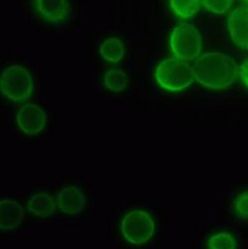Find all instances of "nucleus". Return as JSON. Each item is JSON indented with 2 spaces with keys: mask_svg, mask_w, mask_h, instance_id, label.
Instances as JSON below:
<instances>
[{
  "mask_svg": "<svg viewBox=\"0 0 248 249\" xmlns=\"http://www.w3.org/2000/svg\"><path fill=\"white\" fill-rule=\"evenodd\" d=\"M192 68L196 81L211 89L228 88L237 75L235 60L218 52L204 54L197 60Z\"/></svg>",
  "mask_w": 248,
  "mask_h": 249,
  "instance_id": "obj_1",
  "label": "nucleus"
},
{
  "mask_svg": "<svg viewBox=\"0 0 248 249\" xmlns=\"http://www.w3.org/2000/svg\"><path fill=\"white\" fill-rule=\"evenodd\" d=\"M155 77L162 88L172 91L183 90L191 85L195 80L193 68L189 63L175 58L161 62Z\"/></svg>",
  "mask_w": 248,
  "mask_h": 249,
  "instance_id": "obj_2",
  "label": "nucleus"
},
{
  "mask_svg": "<svg viewBox=\"0 0 248 249\" xmlns=\"http://www.w3.org/2000/svg\"><path fill=\"white\" fill-rule=\"evenodd\" d=\"M34 88L29 71L20 65H12L1 75V91L13 102L28 99Z\"/></svg>",
  "mask_w": 248,
  "mask_h": 249,
  "instance_id": "obj_3",
  "label": "nucleus"
},
{
  "mask_svg": "<svg viewBox=\"0 0 248 249\" xmlns=\"http://www.w3.org/2000/svg\"><path fill=\"white\" fill-rule=\"evenodd\" d=\"M172 50L180 59L192 60L199 56L203 49V39L196 27L183 23L174 29L170 39Z\"/></svg>",
  "mask_w": 248,
  "mask_h": 249,
  "instance_id": "obj_4",
  "label": "nucleus"
},
{
  "mask_svg": "<svg viewBox=\"0 0 248 249\" xmlns=\"http://www.w3.org/2000/svg\"><path fill=\"white\" fill-rule=\"evenodd\" d=\"M121 229L126 240L134 245H141L153 237L155 223L148 213L135 210L126 214Z\"/></svg>",
  "mask_w": 248,
  "mask_h": 249,
  "instance_id": "obj_5",
  "label": "nucleus"
},
{
  "mask_svg": "<svg viewBox=\"0 0 248 249\" xmlns=\"http://www.w3.org/2000/svg\"><path fill=\"white\" fill-rule=\"evenodd\" d=\"M45 112L42 108L33 103L23 105L18 110L16 122L20 130L26 136H35L45 128Z\"/></svg>",
  "mask_w": 248,
  "mask_h": 249,
  "instance_id": "obj_6",
  "label": "nucleus"
},
{
  "mask_svg": "<svg viewBox=\"0 0 248 249\" xmlns=\"http://www.w3.org/2000/svg\"><path fill=\"white\" fill-rule=\"evenodd\" d=\"M87 204L83 189L76 184L63 187L57 195V206L63 214L75 216L82 213Z\"/></svg>",
  "mask_w": 248,
  "mask_h": 249,
  "instance_id": "obj_7",
  "label": "nucleus"
},
{
  "mask_svg": "<svg viewBox=\"0 0 248 249\" xmlns=\"http://www.w3.org/2000/svg\"><path fill=\"white\" fill-rule=\"evenodd\" d=\"M228 27L234 43L248 48V7L234 9L229 16Z\"/></svg>",
  "mask_w": 248,
  "mask_h": 249,
  "instance_id": "obj_8",
  "label": "nucleus"
},
{
  "mask_svg": "<svg viewBox=\"0 0 248 249\" xmlns=\"http://www.w3.org/2000/svg\"><path fill=\"white\" fill-rule=\"evenodd\" d=\"M25 213L18 202L9 198L0 203V226L3 231H12L22 224Z\"/></svg>",
  "mask_w": 248,
  "mask_h": 249,
  "instance_id": "obj_9",
  "label": "nucleus"
},
{
  "mask_svg": "<svg viewBox=\"0 0 248 249\" xmlns=\"http://www.w3.org/2000/svg\"><path fill=\"white\" fill-rule=\"evenodd\" d=\"M56 201L48 193L35 194L27 202V210L38 218H49L55 213Z\"/></svg>",
  "mask_w": 248,
  "mask_h": 249,
  "instance_id": "obj_10",
  "label": "nucleus"
},
{
  "mask_svg": "<svg viewBox=\"0 0 248 249\" xmlns=\"http://www.w3.org/2000/svg\"><path fill=\"white\" fill-rule=\"evenodd\" d=\"M37 6L40 14L53 22L64 18L68 12L66 0H37Z\"/></svg>",
  "mask_w": 248,
  "mask_h": 249,
  "instance_id": "obj_11",
  "label": "nucleus"
},
{
  "mask_svg": "<svg viewBox=\"0 0 248 249\" xmlns=\"http://www.w3.org/2000/svg\"><path fill=\"white\" fill-rule=\"evenodd\" d=\"M124 47L117 37H109L106 39L100 47L101 56L108 62L116 63L124 57Z\"/></svg>",
  "mask_w": 248,
  "mask_h": 249,
  "instance_id": "obj_12",
  "label": "nucleus"
},
{
  "mask_svg": "<svg viewBox=\"0 0 248 249\" xmlns=\"http://www.w3.org/2000/svg\"><path fill=\"white\" fill-rule=\"evenodd\" d=\"M128 77L123 71L119 69H110L104 76V84L109 90L119 92L125 89L128 85Z\"/></svg>",
  "mask_w": 248,
  "mask_h": 249,
  "instance_id": "obj_13",
  "label": "nucleus"
},
{
  "mask_svg": "<svg viewBox=\"0 0 248 249\" xmlns=\"http://www.w3.org/2000/svg\"><path fill=\"white\" fill-rule=\"evenodd\" d=\"M172 11L179 17L190 18L199 11V0H170Z\"/></svg>",
  "mask_w": 248,
  "mask_h": 249,
  "instance_id": "obj_14",
  "label": "nucleus"
},
{
  "mask_svg": "<svg viewBox=\"0 0 248 249\" xmlns=\"http://www.w3.org/2000/svg\"><path fill=\"white\" fill-rule=\"evenodd\" d=\"M209 247L212 249H234L237 244L231 235L220 232L212 236L209 242Z\"/></svg>",
  "mask_w": 248,
  "mask_h": 249,
  "instance_id": "obj_15",
  "label": "nucleus"
},
{
  "mask_svg": "<svg viewBox=\"0 0 248 249\" xmlns=\"http://www.w3.org/2000/svg\"><path fill=\"white\" fill-rule=\"evenodd\" d=\"M233 0H204L203 4L209 11L217 14L223 15L228 11Z\"/></svg>",
  "mask_w": 248,
  "mask_h": 249,
  "instance_id": "obj_16",
  "label": "nucleus"
},
{
  "mask_svg": "<svg viewBox=\"0 0 248 249\" xmlns=\"http://www.w3.org/2000/svg\"><path fill=\"white\" fill-rule=\"evenodd\" d=\"M235 210L243 217H248V192L243 193L235 202Z\"/></svg>",
  "mask_w": 248,
  "mask_h": 249,
  "instance_id": "obj_17",
  "label": "nucleus"
},
{
  "mask_svg": "<svg viewBox=\"0 0 248 249\" xmlns=\"http://www.w3.org/2000/svg\"><path fill=\"white\" fill-rule=\"evenodd\" d=\"M240 69H241V72H240L241 77L246 85L248 87V60L243 62L240 67Z\"/></svg>",
  "mask_w": 248,
  "mask_h": 249,
  "instance_id": "obj_18",
  "label": "nucleus"
},
{
  "mask_svg": "<svg viewBox=\"0 0 248 249\" xmlns=\"http://www.w3.org/2000/svg\"><path fill=\"white\" fill-rule=\"evenodd\" d=\"M243 1H245V2H247V3H248V0H243Z\"/></svg>",
  "mask_w": 248,
  "mask_h": 249,
  "instance_id": "obj_19",
  "label": "nucleus"
}]
</instances>
